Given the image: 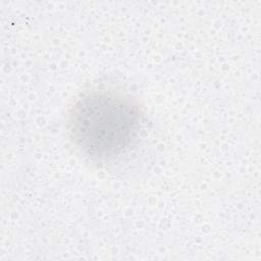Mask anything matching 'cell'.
Returning a JSON list of instances; mask_svg holds the SVG:
<instances>
[{
  "label": "cell",
  "instance_id": "1",
  "mask_svg": "<svg viewBox=\"0 0 261 261\" xmlns=\"http://www.w3.org/2000/svg\"><path fill=\"white\" fill-rule=\"evenodd\" d=\"M143 111L129 94L112 88L83 93L68 108L66 132L74 148L92 161H108L136 142Z\"/></svg>",
  "mask_w": 261,
  "mask_h": 261
}]
</instances>
